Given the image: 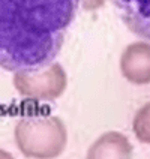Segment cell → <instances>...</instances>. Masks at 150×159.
Here are the masks:
<instances>
[{
    "mask_svg": "<svg viewBox=\"0 0 150 159\" xmlns=\"http://www.w3.org/2000/svg\"><path fill=\"white\" fill-rule=\"evenodd\" d=\"M80 0H0V68L33 71L54 63Z\"/></svg>",
    "mask_w": 150,
    "mask_h": 159,
    "instance_id": "6da1fadb",
    "label": "cell"
},
{
    "mask_svg": "<svg viewBox=\"0 0 150 159\" xmlns=\"http://www.w3.org/2000/svg\"><path fill=\"white\" fill-rule=\"evenodd\" d=\"M14 137L18 150L30 159H56L68 144L66 125L57 116H24L15 125Z\"/></svg>",
    "mask_w": 150,
    "mask_h": 159,
    "instance_id": "7a4b0ae2",
    "label": "cell"
},
{
    "mask_svg": "<svg viewBox=\"0 0 150 159\" xmlns=\"http://www.w3.org/2000/svg\"><path fill=\"white\" fill-rule=\"evenodd\" d=\"M14 87L26 99L36 102H53L68 87V75L60 63L54 62L45 68L14 74Z\"/></svg>",
    "mask_w": 150,
    "mask_h": 159,
    "instance_id": "3957f363",
    "label": "cell"
},
{
    "mask_svg": "<svg viewBox=\"0 0 150 159\" xmlns=\"http://www.w3.org/2000/svg\"><path fill=\"white\" fill-rule=\"evenodd\" d=\"M120 72L126 81L135 86L150 84V42L129 44L120 56Z\"/></svg>",
    "mask_w": 150,
    "mask_h": 159,
    "instance_id": "277c9868",
    "label": "cell"
},
{
    "mask_svg": "<svg viewBox=\"0 0 150 159\" xmlns=\"http://www.w3.org/2000/svg\"><path fill=\"white\" fill-rule=\"evenodd\" d=\"M123 24L134 35L150 41V0H111Z\"/></svg>",
    "mask_w": 150,
    "mask_h": 159,
    "instance_id": "5b68a950",
    "label": "cell"
},
{
    "mask_svg": "<svg viewBox=\"0 0 150 159\" xmlns=\"http://www.w3.org/2000/svg\"><path fill=\"white\" fill-rule=\"evenodd\" d=\"M132 144L125 134L108 131L89 147L86 159H132Z\"/></svg>",
    "mask_w": 150,
    "mask_h": 159,
    "instance_id": "8992f818",
    "label": "cell"
},
{
    "mask_svg": "<svg viewBox=\"0 0 150 159\" xmlns=\"http://www.w3.org/2000/svg\"><path fill=\"white\" fill-rule=\"evenodd\" d=\"M132 131L137 140L143 144H150V102L135 113L132 120Z\"/></svg>",
    "mask_w": 150,
    "mask_h": 159,
    "instance_id": "52a82bcc",
    "label": "cell"
},
{
    "mask_svg": "<svg viewBox=\"0 0 150 159\" xmlns=\"http://www.w3.org/2000/svg\"><path fill=\"white\" fill-rule=\"evenodd\" d=\"M107 0H80V5L86 11H96L105 5Z\"/></svg>",
    "mask_w": 150,
    "mask_h": 159,
    "instance_id": "ba28073f",
    "label": "cell"
},
{
    "mask_svg": "<svg viewBox=\"0 0 150 159\" xmlns=\"http://www.w3.org/2000/svg\"><path fill=\"white\" fill-rule=\"evenodd\" d=\"M0 159H15L9 152H6V150H2L0 149Z\"/></svg>",
    "mask_w": 150,
    "mask_h": 159,
    "instance_id": "9c48e42d",
    "label": "cell"
}]
</instances>
